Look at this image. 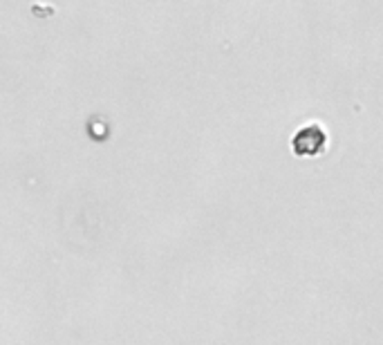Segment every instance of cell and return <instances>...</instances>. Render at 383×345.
<instances>
[{
  "mask_svg": "<svg viewBox=\"0 0 383 345\" xmlns=\"http://www.w3.org/2000/svg\"><path fill=\"white\" fill-rule=\"evenodd\" d=\"M325 146L327 135L318 124H307L292 137V150L298 157H316L323 153Z\"/></svg>",
  "mask_w": 383,
  "mask_h": 345,
  "instance_id": "cell-1",
  "label": "cell"
}]
</instances>
